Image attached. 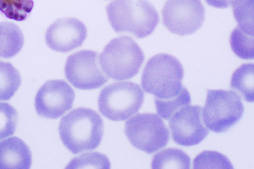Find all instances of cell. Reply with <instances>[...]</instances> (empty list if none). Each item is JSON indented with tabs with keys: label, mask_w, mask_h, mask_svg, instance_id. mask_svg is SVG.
<instances>
[{
	"label": "cell",
	"mask_w": 254,
	"mask_h": 169,
	"mask_svg": "<svg viewBox=\"0 0 254 169\" xmlns=\"http://www.w3.org/2000/svg\"><path fill=\"white\" fill-rule=\"evenodd\" d=\"M59 131L63 144L76 154L96 149L104 133V123L99 114L92 109H74L61 120Z\"/></svg>",
	"instance_id": "1"
},
{
	"label": "cell",
	"mask_w": 254,
	"mask_h": 169,
	"mask_svg": "<svg viewBox=\"0 0 254 169\" xmlns=\"http://www.w3.org/2000/svg\"><path fill=\"white\" fill-rule=\"evenodd\" d=\"M106 10L115 32L130 34L138 39L150 35L159 22L157 10L147 0H113Z\"/></svg>",
	"instance_id": "2"
},
{
	"label": "cell",
	"mask_w": 254,
	"mask_h": 169,
	"mask_svg": "<svg viewBox=\"0 0 254 169\" xmlns=\"http://www.w3.org/2000/svg\"><path fill=\"white\" fill-rule=\"evenodd\" d=\"M184 74L183 67L175 56L158 54L146 62L141 75V86L145 92L155 98L168 99L180 93Z\"/></svg>",
	"instance_id": "3"
},
{
	"label": "cell",
	"mask_w": 254,
	"mask_h": 169,
	"mask_svg": "<svg viewBox=\"0 0 254 169\" xmlns=\"http://www.w3.org/2000/svg\"><path fill=\"white\" fill-rule=\"evenodd\" d=\"M145 59L144 53L131 38H115L104 47L99 57L102 70L115 80L131 78L139 72Z\"/></svg>",
	"instance_id": "4"
},
{
	"label": "cell",
	"mask_w": 254,
	"mask_h": 169,
	"mask_svg": "<svg viewBox=\"0 0 254 169\" xmlns=\"http://www.w3.org/2000/svg\"><path fill=\"white\" fill-rule=\"evenodd\" d=\"M144 98V93L137 84L131 81L113 83L101 91L98 109L110 120H124L138 111Z\"/></svg>",
	"instance_id": "5"
},
{
	"label": "cell",
	"mask_w": 254,
	"mask_h": 169,
	"mask_svg": "<svg viewBox=\"0 0 254 169\" xmlns=\"http://www.w3.org/2000/svg\"><path fill=\"white\" fill-rule=\"evenodd\" d=\"M244 111L241 98L236 92L223 89L208 90L203 121L211 131L224 132L241 118Z\"/></svg>",
	"instance_id": "6"
},
{
	"label": "cell",
	"mask_w": 254,
	"mask_h": 169,
	"mask_svg": "<svg viewBox=\"0 0 254 169\" xmlns=\"http://www.w3.org/2000/svg\"><path fill=\"white\" fill-rule=\"evenodd\" d=\"M125 132L135 148L148 154L165 147L170 138L163 120L150 113H139L129 119L126 122Z\"/></svg>",
	"instance_id": "7"
},
{
	"label": "cell",
	"mask_w": 254,
	"mask_h": 169,
	"mask_svg": "<svg viewBox=\"0 0 254 169\" xmlns=\"http://www.w3.org/2000/svg\"><path fill=\"white\" fill-rule=\"evenodd\" d=\"M64 71L71 84L81 90L100 88L108 80L101 69L98 53L93 50H80L69 55Z\"/></svg>",
	"instance_id": "8"
},
{
	"label": "cell",
	"mask_w": 254,
	"mask_h": 169,
	"mask_svg": "<svg viewBox=\"0 0 254 169\" xmlns=\"http://www.w3.org/2000/svg\"><path fill=\"white\" fill-rule=\"evenodd\" d=\"M163 23L179 36L192 34L204 20L205 9L200 0H167L162 8Z\"/></svg>",
	"instance_id": "9"
},
{
	"label": "cell",
	"mask_w": 254,
	"mask_h": 169,
	"mask_svg": "<svg viewBox=\"0 0 254 169\" xmlns=\"http://www.w3.org/2000/svg\"><path fill=\"white\" fill-rule=\"evenodd\" d=\"M169 126L173 140L183 146L200 143L208 135V130L202 121L201 107L187 105L176 112L169 118Z\"/></svg>",
	"instance_id": "10"
},
{
	"label": "cell",
	"mask_w": 254,
	"mask_h": 169,
	"mask_svg": "<svg viewBox=\"0 0 254 169\" xmlns=\"http://www.w3.org/2000/svg\"><path fill=\"white\" fill-rule=\"evenodd\" d=\"M75 98L71 86L64 80H50L38 90L35 98V107L38 115L56 119L70 110Z\"/></svg>",
	"instance_id": "11"
},
{
	"label": "cell",
	"mask_w": 254,
	"mask_h": 169,
	"mask_svg": "<svg viewBox=\"0 0 254 169\" xmlns=\"http://www.w3.org/2000/svg\"><path fill=\"white\" fill-rule=\"evenodd\" d=\"M87 35L85 25L74 17L57 19L47 28L45 41L52 50L65 53L82 46Z\"/></svg>",
	"instance_id": "12"
},
{
	"label": "cell",
	"mask_w": 254,
	"mask_h": 169,
	"mask_svg": "<svg viewBox=\"0 0 254 169\" xmlns=\"http://www.w3.org/2000/svg\"><path fill=\"white\" fill-rule=\"evenodd\" d=\"M31 163V151L21 139L11 137L0 142V169H27Z\"/></svg>",
	"instance_id": "13"
},
{
	"label": "cell",
	"mask_w": 254,
	"mask_h": 169,
	"mask_svg": "<svg viewBox=\"0 0 254 169\" xmlns=\"http://www.w3.org/2000/svg\"><path fill=\"white\" fill-rule=\"evenodd\" d=\"M24 44L20 28L10 22H0V57L9 58L17 55Z\"/></svg>",
	"instance_id": "14"
},
{
	"label": "cell",
	"mask_w": 254,
	"mask_h": 169,
	"mask_svg": "<svg viewBox=\"0 0 254 169\" xmlns=\"http://www.w3.org/2000/svg\"><path fill=\"white\" fill-rule=\"evenodd\" d=\"M254 64L243 63L233 73L230 87L245 101L253 102L254 94Z\"/></svg>",
	"instance_id": "15"
},
{
	"label": "cell",
	"mask_w": 254,
	"mask_h": 169,
	"mask_svg": "<svg viewBox=\"0 0 254 169\" xmlns=\"http://www.w3.org/2000/svg\"><path fill=\"white\" fill-rule=\"evenodd\" d=\"M190 159L182 150L168 148L155 154L151 162L152 169H185L190 168Z\"/></svg>",
	"instance_id": "16"
},
{
	"label": "cell",
	"mask_w": 254,
	"mask_h": 169,
	"mask_svg": "<svg viewBox=\"0 0 254 169\" xmlns=\"http://www.w3.org/2000/svg\"><path fill=\"white\" fill-rule=\"evenodd\" d=\"M21 83L18 70L10 62L0 61V101L9 100Z\"/></svg>",
	"instance_id": "17"
},
{
	"label": "cell",
	"mask_w": 254,
	"mask_h": 169,
	"mask_svg": "<svg viewBox=\"0 0 254 169\" xmlns=\"http://www.w3.org/2000/svg\"><path fill=\"white\" fill-rule=\"evenodd\" d=\"M231 4L238 26L244 32L254 35V0H233Z\"/></svg>",
	"instance_id": "18"
},
{
	"label": "cell",
	"mask_w": 254,
	"mask_h": 169,
	"mask_svg": "<svg viewBox=\"0 0 254 169\" xmlns=\"http://www.w3.org/2000/svg\"><path fill=\"white\" fill-rule=\"evenodd\" d=\"M230 44L232 50L239 57L244 59L254 58V35L244 32L237 26L231 33Z\"/></svg>",
	"instance_id": "19"
},
{
	"label": "cell",
	"mask_w": 254,
	"mask_h": 169,
	"mask_svg": "<svg viewBox=\"0 0 254 169\" xmlns=\"http://www.w3.org/2000/svg\"><path fill=\"white\" fill-rule=\"evenodd\" d=\"M154 102L158 114L168 120L180 108L189 105L191 99L188 90L183 86L176 96L165 100L154 97Z\"/></svg>",
	"instance_id": "20"
},
{
	"label": "cell",
	"mask_w": 254,
	"mask_h": 169,
	"mask_svg": "<svg viewBox=\"0 0 254 169\" xmlns=\"http://www.w3.org/2000/svg\"><path fill=\"white\" fill-rule=\"evenodd\" d=\"M193 168L233 169L229 159L224 154L216 151L206 150L197 155L193 161Z\"/></svg>",
	"instance_id": "21"
},
{
	"label": "cell",
	"mask_w": 254,
	"mask_h": 169,
	"mask_svg": "<svg viewBox=\"0 0 254 169\" xmlns=\"http://www.w3.org/2000/svg\"><path fill=\"white\" fill-rule=\"evenodd\" d=\"M33 0H0V11L7 18L25 20L31 11Z\"/></svg>",
	"instance_id": "22"
},
{
	"label": "cell",
	"mask_w": 254,
	"mask_h": 169,
	"mask_svg": "<svg viewBox=\"0 0 254 169\" xmlns=\"http://www.w3.org/2000/svg\"><path fill=\"white\" fill-rule=\"evenodd\" d=\"M17 121L16 110L8 103H0V140L14 134Z\"/></svg>",
	"instance_id": "23"
},
{
	"label": "cell",
	"mask_w": 254,
	"mask_h": 169,
	"mask_svg": "<svg viewBox=\"0 0 254 169\" xmlns=\"http://www.w3.org/2000/svg\"><path fill=\"white\" fill-rule=\"evenodd\" d=\"M89 167L109 169L110 168V163L108 158L104 154L93 152L85 154L74 158L66 168H85Z\"/></svg>",
	"instance_id": "24"
},
{
	"label": "cell",
	"mask_w": 254,
	"mask_h": 169,
	"mask_svg": "<svg viewBox=\"0 0 254 169\" xmlns=\"http://www.w3.org/2000/svg\"><path fill=\"white\" fill-rule=\"evenodd\" d=\"M209 5L217 8H225L229 6L233 0H205Z\"/></svg>",
	"instance_id": "25"
}]
</instances>
